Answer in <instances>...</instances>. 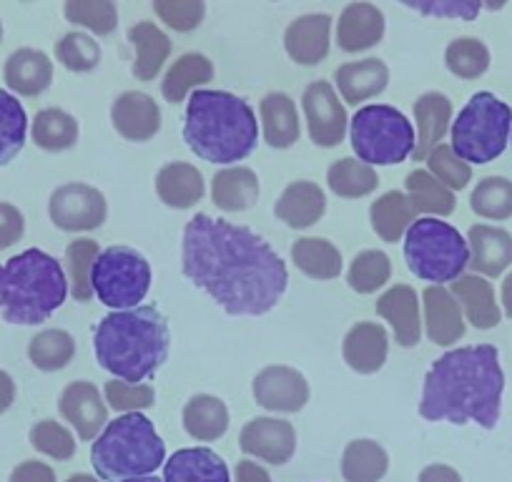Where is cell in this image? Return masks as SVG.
Returning <instances> with one entry per match:
<instances>
[{"label":"cell","instance_id":"obj_57","mask_svg":"<svg viewBox=\"0 0 512 482\" xmlns=\"http://www.w3.org/2000/svg\"><path fill=\"white\" fill-rule=\"evenodd\" d=\"M420 482H462V475L455 467L435 462V465H427L425 470L420 472Z\"/></svg>","mask_w":512,"mask_h":482},{"label":"cell","instance_id":"obj_26","mask_svg":"<svg viewBox=\"0 0 512 482\" xmlns=\"http://www.w3.org/2000/svg\"><path fill=\"white\" fill-rule=\"evenodd\" d=\"M259 116H262V134L267 146L272 149H292L302 136V124H299L297 103L289 93L272 91L259 103Z\"/></svg>","mask_w":512,"mask_h":482},{"label":"cell","instance_id":"obj_4","mask_svg":"<svg viewBox=\"0 0 512 482\" xmlns=\"http://www.w3.org/2000/svg\"><path fill=\"white\" fill-rule=\"evenodd\" d=\"M184 141L199 159L231 166L254 154L259 144V121L244 98L229 91L191 93L186 103Z\"/></svg>","mask_w":512,"mask_h":482},{"label":"cell","instance_id":"obj_61","mask_svg":"<svg viewBox=\"0 0 512 482\" xmlns=\"http://www.w3.org/2000/svg\"><path fill=\"white\" fill-rule=\"evenodd\" d=\"M116 482H164L154 475H146V477H128V480H116Z\"/></svg>","mask_w":512,"mask_h":482},{"label":"cell","instance_id":"obj_20","mask_svg":"<svg viewBox=\"0 0 512 482\" xmlns=\"http://www.w3.org/2000/svg\"><path fill=\"white\" fill-rule=\"evenodd\" d=\"M422 307H425L422 327H425L427 339L437 347H452L465 337V314L450 289L427 287L422 292Z\"/></svg>","mask_w":512,"mask_h":482},{"label":"cell","instance_id":"obj_58","mask_svg":"<svg viewBox=\"0 0 512 482\" xmlns=\"http://www.w3.org/2000/svg\"><path fill=\"white\" fill-rule=\"evenodd\" d=\"M16 402V382L6 370H0V415L8 412Z\"/></svg>","mask_w":512,"mask_h":482},{"label":"cell","instance_id":"obj_62","mask_svg":"<svg viewBox=\"0 0 512 482\" xmlns=\"http://www.w3.org/2000/svg\"><path fill=\"white\" fill-rule=\"evenodd\" d=\"M0 41H3V23H0Z\"/></svg>","mask_w":512,"mask_h":482},{"label":"cell","instance_id":"obj_3","mask_svg":"<svg viewBox=\"0 0 512 482\" xmlns=\"http://www.w3.org/2000/svg\"><path fill=\"white\" fill-rule=\"evenodd\" d=\"M171 349V329L156 307H136L111 312L93 332L96 362L113 380L141 385L149 380Z\"/></svg>","mask_w":512,"mask_h":482},{"label":"cell","instance_id":"obj_25","mask_svg":"<svg viewBox=\"0 0 512 482\" xmlns=\"http://www.w3.org/2000/svg\"><path fill=\"white\" fill-rule=\"evenodd\" d=\"M274 214L289 229H309L327 214V194L314 181H292L279 196Z\"/></svg>","mask_w":512,"mask_h":482},{"label":"cell","instance_id":"obj_31","mask_svg":"<svg viewBox=\"0 0 512 482\" xmlns=\"http://www.w3.org/2000/svg\"><path fill=\"white\" fill-rule=\"evenodd\" d=\"M417 219H420V209L412 204L405 191H387L369 206V221H372L374 234L387 244H397L405 239L407 229Z\"/></svg>","mask_w":512,"mask_h":482},{"label":"cell","instance_id":"obj_55","mask_svg":"<svg viewBox=\"0 0 512 482\" xmlns=\"http://www.w3.org/2000/svg\"><path fill=\"white\" fill-rule=\"evenodd\" d=\"M8 482H56V472L46 462L26 460L11 472V480Z\"/></svg>","mask_w":512,"mask_h":482},{"label":"cell","instance_id":"obj_39","mask_svg":"<svg viewBox=\"0 0 512 482\" xmlns=\"http://www.w3.org/2000/svg\"><path fill=\"white\" fill-rule=\"evenodd\" d=\"M76 357V339L66 329H43L28 344V359L41 372L66 370Z\"/></svg>","mask_w":512,"mask_h":482},{"label":"cell","instance_id":"obj_53","mask_svg":"<svg viewBox=\"0 0 512 482\" xmlns=\"http://www.w3.org/2000/svg\"><path fill=\"white\" fill-rule=\"evenodd\" d=\"M412 11L432 18H457V21H475L482 11L480 3L472 0H437V3H405Z\"/></svg>","mask_w":512,"mask_h":482},{"label":"cell","instance_id":"obj_8","mask_svg":"<svg viewBox=\"0 0 512 482\" xmlns=\"http://www.w3.org/2000/svg\"><path fill=\"white\" fill-rule=\"evenodd\" d=\"M452 151L465 164H490L502 151L512 134V108L490 91H480L467 101L450 126Z\"/></svg>","mask_w":512,"mask_h":482},{"label":"cell","instance_id":"obj_46","mask_svg":"<svg viewBox=\"0 0 512 482\" xmlns=\"http://www.w3.org/2000/svg\"><path fill=\"white\" fill-rule=\"evenodd\" d=\"M470 209L490 221H505L512 216V181L505 176H487L470 194Z\"/></svg>","mask_w":512,"mask_h":482},{"label":"cell","instance_id":"obj_18","mask_svg":"<svg viewBox=\"0 0 512 482\" xmlns=\"http://www.w3.org/2000/svg\"><path fill=\"white\" fill-rule=\"evenodd\" d=\"M329 33H332V16L329 13L299 16L284 31L287 56L299 66H317L329 56V46H332Z\"/></svg>","mask_w":512,"mask_h":482},{"label":"cell","instance_id":"obj_33","mask_svg":"<svg viewBox=\"0 0 512 482\" xmlns=\"http://www.w3.org/2000/svg\"><path fill=\"white\" fill-rule=\"evenodd\" d=\"M128 43L136 48V61L131 66L139 81H154L171 56V41L156 23L141 21L128 28Z\"/></svg>","mask_w":512,"mask_h":482},{"label":"cell","instance_id":"obj_11","mask_svg":"<svg viewBox=\"0 0 512 482\" xmlns=\"http://www.w3.org/2000/svg\"><path fill=\"white\" fill-rule=\"evenodd\" d=\"M48 216L53 224L68 234L78 231H93L103 226L108 216V201L103 191L96 186L71 181V184L58 186L48 201Z\"/></svg>","mask_w":512,"mask_h":482},{"label":"cell","instance_id":"obj_52","mask_svg":"<svg viewBox=\"0 0 512 482\" xmlns=\"http://www.w3.org/2000/svg\"><path fill=\"white\" fill-rule=\"evenodd\" d=\"M154 11L161 21L179 33L196 31L204 23V0H156Z\"/></svg>","mask_w":512,"mask_h":482},{"label":"cell","instance_id":"obj_47","mask_svg":"<svg viewBox=\"0 0 512 482\" xmlns=\"http://www.w3.org/2000/svg\"><path fill=\"white\" fill-rule=\"evenodd\" d=\"M63 13L68 21L88 28L96 36H111L118 26L116 3L111 0H68Z\"/></svg>","mask_w":512,"mask_h":482},{"label":"cell","instance_id":"obj_59","mask_svg":"<svg viewBox=\"0 0 512 482\" xmlns=\"http://www.w3.org/2000/svg\"><path fill=\"white\" fill-rule=\"evenodd\" d=\"M502 309H505L507 317L512 319V272L507 274L505 282H502Z\"/></svg>","mask_w":512,"mask_h":482},{"label":"cell","instance_id":"obj_51","mask_svg":"<svg viewBox=\"0 0 512 482\" xmlns=\"http://www.w3.org/2000/svg\"><path fill=\"white\" fill-rule=\"evenodd\" d=\"M103 397H106L111 410L123 412V415H128V412L149 410L156 402L154 387L144 385V382H141V385H128V382L111 380L103 387Z\"/></svg>","mask_w":512,"mask_h":482},{"label":"cell","instance_id":"obj_42","mask_svg":"<svg viewBox=\"0 0 512 482\" xmlns=\"http://www.w3.org/2000/svg\"><path fill=\"white\" fill-rule=\"evenodd\" d=\"M407 196L412 199V204L420 209V214H432V216H450L455 211L457 201L447 186H442L430 171L415 169L407 174Z\"/></svg>","mask_w":512,"mask_h":482},{"label":"cell","instance_id":"obj_45","mask_svg":"<svg viewBox=\"0 0 512 482\" xmlns=\"http://www.w3.org/2000/svg\"><path fill=\"white\" fill-rule=\"evenodd\" d=\"M490 61V48L480 38H457L445 51L447 71L452 76L462 78V81H475V78L485 76L487 68H490Z\"/></svg>","mask_w":512,"mask_h":482},{"label":"cell","instance_id":"obj_29","mask_svg":"<svg viewBox=\"0 0 512 482\" xmlns=\"http://www.w3.org/2000/svg\"><path fill=\"white\" fill-rule=\"evenodd\" d=\"M337 81V91L349 106L369 101V98L379 96L390 83V68L379 58H364V61L344 63L334 73Z\"/></svg>","mask_w":512,"mask_h":482},{"label":"cell","instance_id":"obj_60","mask_svg":"<svg viewBox=\"0 0 512 482\" xmlns=\"http://www.w3.org/2000/svg\"><path fill=\"white\" fill-rule=\"evenodd\" d=\"M66 482H96V477H93V475H86V472H76V475L68 477Z\"/></svg>","mask_w":512,"mask_h":482},{"label":"cell","instance_id":"obj_28","mask_svg":"<svg viewBox=\"0 0 512 482\" xmlns=\"http://www.w3.org/2000/svg\"><path fill=\"white\" fill-rule=\"evenodd\" d=\"M164 482H231L224 457L209 447L176 450L164 462Z\"/></svg>","mask_w":512,"mask_h":482},{"label":"cell","instance_id":"obj_49","mask_svg":"<svg viewBox=\"0 0 512 482\" xmlns=\"http://www.w3.org/2000/svg\"><path fill=\"white\" fill-rule=\"evenodd\" d=\"M31 440L33 450L41 452V455L53 457L58 462H66L76 455V437L71 435L68 427H63L56 420H41L31 427Z\"/></svg>","mask_w":512,"mask_h":482},{"label":"cell","instance_id":"obj_16","mask_svg":"<svg viewBox=\"0 0 512 482\" xmlns=\"http://www.w3.org/2000/svg\"><path fill=\"white\" fill-rule=\"evenodd\" d=\"M111 124L126 141L144 144L161 131V108L149 93L123 91L111 106Z\"/></svg>","mask_w":512,"mask_h":482},{"label":"cell","instance_id":"obj_5","mask_svg":"<svg viewBox=\"0 0 512 482\" xmlns=\"http://www.w3.org/2000/svg\"><path fill=\"white\" fill-rule=\"evenodd\" d=\"M66 297V269L43 249H26L0 264V317L8 324H43L63 307Z\"/></svg>","mask_w":512,"mask_h":482},{"label":"cell","instance_id":"obj_9","mask_svg":"<svg viewBox=\"0 0 512 482\" xmlns=\"http://www.w3.org/2000/svg\"><path fill=\"white\" fill-rule=\"evenodd\" d=\"M349 141L357 161L367 166H395L415 154V126L395 106L374 103L349 118Z\"/></svg>","mask_w":512,"mask_h":482},{"label":"cell","instance_id":"obj_32","mask_svg":"<svg viewBox=\"0 0 512 482\" xmlns=\"http://www.w3.org/2000/svg\"><path fill=\"white\" fill-rule=\"evenodd\" d=\"M211 201L226 214H239L259 201V176L249 166H229L216 171L211 181Z\"/></svg>","mask_w":512,"mask_h":482},{"label":"cell","instance_id":"obj_6","mask_svg":"<svg viewBox=\"0 0 512 482\" xmlns=\"http://www.w3.org/2000/svg\"><path fill=\"white\" fill-rule=\"evenodd\" d=\"M166 462V445L154 422L128 412L108 422L91 447V465L101 480H128L154 475Z\"/></svg>","mask_w":512,"mask_h":482},{"label":"cell","instance_id":"obj_44","mask_svg":"<svg viewBox=\"0 0 512 482\" xmlns=\"http://www.w3.org/2000/svg\"><path fill=\"white\" fill-rule=\"evenodd\" d=\"M392 279L390 257L379 249H364L352 259L347 272V284L357 294H374Z\"/></svg>","mask_w":512,"mask_h":482},{"label":"cell","instance_id":"obj_1","mask_svg":"<svg viewBox=\"0 0 512 482\" xmlns=\"http://www.w3.org/2000/svg\"><path fill=\"white\" fill-rule=\"evenodd\" d=\"M181 269L231 317H264L289 287L287 264L267 239L209 214L184 226Z\"/></svg>","mask_w":512,"mask_h":482},{"label":"cell","instance_id":"obj_34","mask_svg":"<svg viewBox=\"0 0 512 482\" xmlns=\"http://www.w3.org/2000/svg\"><path fill=\"white\" fill-rule=\"evenodd\" d=\"M81 136L76 116H71L63 108H43L36 113L31 124V139L38 149L48 154H61V151L73 149Z\"/></svg>","mask_w":512,"mask_h":482},{"label":"cell","instance_id":"obj_56","mask_svg":"<svg viewBox=\"0 0 512 482\" xmlns=\"http://www.w3.org/2000/svg\"><path fill=\"white\" fill-rule=\"evenodd\" d=\"M236 482H272L267 467H262L254 460H241L236 465Z\"/></svg>","mask_w":512,"mask_h":482},{"label":"cell","instance_id":"obj_54","mask_svg":"<svg viewBox=\"0 0 512 482\" xmlns=\"http://www.w3.org/2000/svg\"><path fill=\"white\" fill-rule=\"evenodd\" d=\"M26 234V216L18 206L0 201V252L11 249Z\"/></svg>","mask_w":512,"mask_h":482},{"label":"cell","instance_id":"obj_37","mask_svg":"<svg viewBox=\"0 0 512 482\" xmlns=\"http://www.w3.org/2000/svg\"><path fill=\"white\" fill-rule=\"evenodd\" d=\"M390 470V455L377 440H352L344 447L342 477L347 482H379Z\"/></svg>","mask_w":512,"mask_h":482},{"label":"cell","instance_id":"obj_41","mask_svg":"<svg viewBox=\"0 0 512 482\" xmlns=\"http://www.w3.org/2000/svg\"><path fill=\"white\" fill-rule=\"evenodd\" d=\"M327 186L342 199H362L377 191L379 176L372 166L357 159H339L329 166Z\"/></svg>","mask_w":512,"mask_h":482},{"label":"cell","instance_id":"obj_15","mask_svg":"<svg viewBox=\"0 0 512 482\" xmlns=\"http://www.w3.org/2000/svg\"><path fill=\"white\" fill-rule=\"evenodd\" d=\"M58 410L83 442L96 440L108 425V405L93 382L76 380L66 385L58 400Z\"/></svg>","mask_w":512,"mask_h":482},{"label":"cell","instance_id":"obj_35","mask_svg":"<svg viewBox=\"0 0 512 482\" xmlns=\"http://www.w3.org/2000/svg\"><path fill=\"white\" fill-rule=\"evenodd\" d=\"M184 430L199 442H216L229 430V407L214 395H194L184 405Z\"/></svg>","mask_w":512,"mask_h":482},{"label":"cell","instance_id":"obj_14","mask_svg":"<svg viewBox=\"0 0 512 482\" xmlns=\"http://www.w3.org/2000/svg\"><path fill=\"white\" fill-rule=\"evenodd\" d=\"M241 452L269 465H287L297 452V432L292 422L279 417H254L241 427Z\"/></svg>","mask_w":512,"mask_h":482},{"label":"cell","instance_id":"obj_19","mask_svg":"<svg viewBox=\"0 0 512 482\" xmlns=\"http://www.w3.org/2000/svg\"><path fill=\"white\" fill-rule=\"evenodd\" d=\"M390 354V334L379 322H357L342 342V357L357 375H374Z\"/></svg>","mask_w":512,"mask_h":482},{"label":"cell","instance_id":"obj_48","mask_svg":"<svg viewBox=\"0 0 512 482\" xmlns=\"http://www.w3.org/2000/svg\"><path fill=\"white\" fill-rule=\"evenodd\" d=\"M56 61L71 73H91L101 63V46L86 33H66L56 43Z\"/></svg>","mask_w":512,"mask_h":482},{"label":"cell","instance_id":"obj_40","mask_svg":"<svg viewBox=\"0 0 512 482\" xmlns=\"http://www.w3.org/2000/svg\"><path fill=\"white\" fill-rule=\"evenodd\" d=\"M28 116L23 103L0 88V166H8L26 146Z\"/></svg>","mask_w":512,"mask_h":482},{"label":"cell","instance_id":"obj_23","mask_svg":"<svg viewBox=\"0 0 512 482\" xmlns=\"http://www.w3.org/2000/svg\"><path fill=\"white\" fill-rule=\"evenodd\" d=\"M6 86L13 93L26 98H36L46 93L53 83V61L38 48H18L8 56L3 68Z\"/></svg>","mask_w":512,"mask_h":482},{"label":"cell","instance_id":"obj_30","mask_svg":"<svg viewBox=\"0 0 512 482\" xmlns=\"http://www.w3.org/2000/svg\"><path fill=\"white\" fill-rule=\"evenodd\" d=\"M452 297L460 302L462 314L475 329H495L502 319V309L495 299V289L485 277L462 274L452 282Z\"/></svg>","mask_w":512,"mask_h":482},{"label":"cell","instance_id":"obj_22","mask_svg":"<svg viewBox=\"0 0 512 482\" xmlns=\"http://www.w3.org/2000/svg\"><path fill=\"white\" fill-rule=\"evenodd\" d=\"M384 38V13L372 3H349L337 21V46L344 53H362Z\"/></svg>","mask_w":512,"mask_h":482},{"label":"cell","instance_id":"obj_2","mask_svg":"<svg viewBox=\"0 0 512 482\" xmlns=\"http://www.w3.org/2000/svg\"><path fill=\"white\" fill-rule=\"evenodd\" d=\"M505 372L492 344L457 347L430 367L422 385L420 415L427 422L480 425L495 430L502 412Z\"/></svg>","mask_w":512,"mask_h":482},{"label":"cell","instance_id":"obj_43","mask_svg":"<svg viewBox=\"0 0 512 482\" xmlns=\"http://www.w3.org/2000/svg\"><path fill=\"white\" fill-rule=\"evenodd\" d=\"M101 247L93 239H76L66 247V272H68V287L76 302H91L93 287H91V272L96 264Z\"/></svg>","mask_w":512,"mask_h":482},{"label":"cell","instance_id":"obj_21","mask_svg":"<svg viewBox=\"0 0 512 482\" xmlns=\"http://www.w3.org/2000/svg\"><path fill=\"white\" fill-rule=\"evenodd\" d=\"M470 269L477 277H500L512 264V234L502 226L475 224L467 231Z\"/></svg>","mask_w":512,"mask_h":482},{"label":"cell","instance_id":"obj_50","mask_svg":"<svg viewBox=\"0 0 512 482\" xmlns=\"http://www.w3.org/2000/svg\"><path fill=\"white\" fill-rule=\"evenodd\" d=\"M425 161H427V171H430L442 186H447L452 194H455V191L467 189V184L472 181L470 164H465V161L452 151V146L440 144Z\"/></svg>","mask_w":512,"mask_h":482},{"label":"cell","instance_id":"obj_27","mask_svg":"<svg viewBox=\"0 0 512 482\" xmlns=\"http://www.w3.org/2000/svg\"><path fill=\"white\" fill-rule=\"evenodd\" d=\"M156 196L164 201L169 209H191L199 204L206 194V181L196 166L186 161H169L156 174Z\"/></svg>","mask_w":512,"mask_h":482},{"label":"cell","instance_id":"obj_10","mask_svg":"<svg viewBox=\"0 0 512 482\" xmlns=\"http://www.w3.org/2000/svg\"><path fill=\"white\" fill-rule=\"evenodd\" d=\"M151 264L131 247H108L98 254L91 272L93 297L113 312L136 309L151 289Z\"/></svg>","mask_w":512,"mask_h":482},{"label":"cell","instance_id":"obj_13","mask_svg":"<svg viewBox=\"0 0 512 482\" xmlns=\"http://www.w3.org/2000/svg\"><path fill=\"white\" fill-rule=\"evenodd\" d=\"M251 395L264 410L282 412V415H294L304 410L312 397L307 377L299 370L287 365H269L264 367L251 382Z\"/></svg>","mask_w":512,"mask_h":482},{"label":"cell","instance_id":"obj_38","mask_svg":"<svg viewBox=\"0 0 512 482\" xmlns=\"http://www.w3.org/2000/svg\"><path fill=\"white\" fill-rule=\"evenodd\" d=\"M292 262L312 279H337L342 274V252L329 239L304 236L292 247Z\"/></svg>","mask_w":512,"mask_h":482},{"label":"cell","instance_id":"obj_24","mask_svg":"<svg viewBox=\"0 0 512 482\" xmlns=\"http://www.w3.org/2000/svg\"><path fill=\"white\" fill-rule=\"evenodd\" d=\"M417 144L412 159L425 161L440 146L452 126V101L445 93L427 91L415 101Z\"/></svg>","mask_w":512,"mask_h":482},{"label":"cell","instance_id":"obj_36","mask_svg":"<svg viewBox=\"0 0 512 482\" xmlns=\"http://www.w3.org/2000/svg\"><path fill=\"white\" fill-rule=\"evenodd\" d=\"M211 78H214V63L204 53H184L166 71L161 93L169 103H181L191 91H201V86H206Z\"/></svg>","mask_w":512,"mask_h":482},{"label":"cell","instance_id":"obj_7","mask_svg":"<svg viewBox=\"0 0 512 482\" xmlns=\"http://www.w3.org/2000/svg\"><path fill=\"white\" fill-rule=\"evenodd\" d=\"M405 259L417 279L442 287L457 282L470 267V244L452 224L425 216L407 229Z\"/></svg>","mask_w":512,"mask_h":482},{"label":"cell","instance_id":"obj_17","mask_svg":"<svg viewBox=\"0 0 512 482\" xmlns=\"http://www.w3.org/2000/svg\"><path fill=\"white\" fill-rule=\"evenodd\" d=\"M379 317L392 324V332L400 347L412 349L422 339V312L420 299L410 284H395L374 304Z\"/></svg>","mask_w":512,"mask_h":482},{"label":"cell","instance_id":"obj_12","mask_svg":"<svg viewBox=\"0 0 512 482\" xmlns=\"http://www.w3.org/2000/svg\"><path fill=\"white\" fill-rule=\"evenodd\" d=\"M304 118H307L309 139L314 146L322 149H334L344 141L349 129V116L339 101L332 83L314 81L304 88L302 96Z\"/></svg>","mask_w":512,"mask_h":482}]
</instances>
